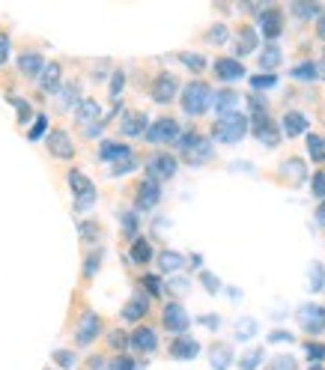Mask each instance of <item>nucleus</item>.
Here are the masks:
<instances>
[{
	"label": "nucleus",
	"instance_id": "f257e3e1",
	"mask_svg": "<svg viewBox=\"0 0 325 370\" xmlns=\"http://www.w3.org/2000/svg\"><path fill=\"white\" fill-rule=\"evenodd\" d=\"M215 102V93L206 81H191V84L182 87V96H179V105L188 116H203L206 111L212 107Z\"/></svg>",
	"mask_w": 325,
	"mask_h": 370
},
{
	"label": "nucleus",
	"instance_id": "f03ea898",
	"mask_svg": "<svg viewBox=\"0 0 325 370\" xmlns=\"http://www.w3.org/2000/svg\"><path fill=\"white\" fill-rule=\"evenodd\" d=\"M251 129V120H248V114H239V111H233V114H224L218 123H215V141L218 143H239L242 138L248 134Z\"/></svg>",
	"mask_w": 325,
	"mask_h": 370
},
{
	"label": "nucleus",
	"instance_id": "7ed1b4c3",
	"mask_svg": "<svg viewBox=\"0 0 325 370\" xmlns=\"http://www.w3.org/2000/svg\"><path fill=\"white\" fill-rule=\"evenodd\" d=\"M179 170V161L176 156H170V152H152V156L147 158V179H152V183H167V179H174Z\"/></svg>",
	"mask_w": 325,
	"mask_h": 370
},
{
	"label": "nucleus",
	"instance_id": "20e7f679",
	"mask_svg": "<svg viewBox=\"0 0 325 370\" xmlns=\"http://www.w3.org/2000/svg\"><path fill=\"white\" fill-rule=\"evenodd\" d=\"M179 93H182V87H179V78L174 75V72H161V75H156V81H152V87H149L152 102H158V105H170Z\"/></svg>",
	"mask_w": 325,
	"mask_h": 370
},
{
	"label": "nucleus",
	"instance_id": "39448f33",
	"mask_svg": "<svg viewBox=\"0 0 325 370\" xmlns=\"http://www.w3.org/2000/svg\"><path fill=\"white\" fill-rule=\"evenodd\" d=\"M69 188L75 194V209H90L96 203V185L81 170H69Z\"/></svg>",
	"mask_w": 325,
	"mask_h": 370
},
{
	"label": "nucleus",
	"instance_id": "423d86ee",
	"mask_svg": "<svg viewBox=\"0 0 325 370\" xmlns=\"http://www.w3.org/2000/svg\"><path fill=\"white\" fill-rule=\"evenodd\" d=\"M179 134H182V129H179V123L174 116H158V120H152V125L147 129L143 138L149 143H176Z\"/></svg>",
	"mask_w": 325,
	"mask_h": 370
},
{
	"label": "nucleus",
	"instance_id": "0eeeda50",
	"mask_svg": "<svg viewBox=\"0 0 325 370\" xmlns=\"http://www.w3.org/2000/svg\"><path fill=\"white\" fill-rule=\"evenodd\" d=\"M295 317H299V326H302L304 335L317 338V335L325 331V308L322 305H302Z\"/></svg>",
	"mask_w": 325,
	"mask_h": 370
},
{
	"label": "nucleus",
	"instance_id": "6e6552de",
	"mask_svg": "<svg viewBox=\"0 0 325 370\" xmlns=\"http://www.w3.org/2000/svg\"><path fill=\"white\" fill-rule=\"evenodd\" d=\"M257 24H260V33H263L269 42L277 39V36L284 33V9H281V6H266V9H260Z\"/></svg>",
	"mask_w": 325,
	"mask_h": 370
},
{
	"label": "nucleus",
	"instance_id": "1a4fd4ad",
	"mask_svg": "<svg viewBox=\"0 0 325 370\" xmlns=\"http://www.w3.org/2000/svg\"><path fill=\"white\" fill-rule=\"evenodd\" d=\"M102 335V317L93 311H84L78 320V329H75V344L78 347H90L93 340Z\"/></svg>",
	"mask_w": 325,
	"mask_h": 370
},
{
	"label": "nucleus",
	"instance_id": "9d476101",
	"mask_svg": "<svg viewBox=\"0 0 325 370\" xmlns=\"http://www.w3.org/2000/svg\"><path fill=\"white\" fill-rule=\"evenodd\" d=\"M45 147H48V152L54 158H63V161L75 158V143H72L66 129H51L48 138H45Z\"/></svg>",
	"mask_w": 325,
	"mask_h": 370
},
{
	"label": "nucleus",
	"instance_id": "9b49d317",
	"mask_svg": "<svg viewBox=\"0 0 325 370\" xmlns=\"http://www.w3.org/2000/svg\"><path fill=\"white\" fill-rule=\"evenodd\" d=\"M161 322H165V329L170 335H185L188 326H191V320H188V314L179 302H170L167 308L161 311Z\"/></svg>",
	"mask_w": 325,
	"mask_h": 370
},
{
	"label": "nucleus",
	"instance_id": "f8f14e48",
	"mask_svg": "<svg viewBox=\"0 0 325 370\" xmlns=\"http://www.w3.org/2000/svg\"><path fill=\"white\" fill-rule=\"evenodd\" d=\"M158 201H161V185L152 183V179H140L138 194H134V206H138L140 212H149L158 206Z\"/></svg>",
	"mask_w": 325,
	"mask_h": 370
},
{
	"label": "nucleus",
	"instance_id": "ddd939ff",
	"mask_svg": "<svg viewBox=\"0 0 325 370\" xmlns=\"http://www.w3.org/2000/svg\"><path fill=\"white\" fill-rule=\"evenodd\" d=\"M170 358H176V362H191V358H197V353H200V344L191 338V335H176L174 340H170Z\"/></svg>",
	"mask_w": 325,
	"mask_h": 370
},
{
	"label": "nucleus",
	"instance_id": "4468645a",
	"mask_svg": "<svg viewBox=\"0 0 325 370\" xmlns=\"http://www.w3.org/2000/svg\"><path fill=\"white\" fill-rule=\"evenodd\" d=\"M212 156H215L212 141L197 138V141L191 143V147H188V150L182 152V161H185V165H191V167H200V165H206V161H212Z\"/></svg>",
	"mask_w": 325,
	"mask_h": 370
},
{
	"label": "nucleus",
	"instance_id": "2eb2a0df",
	"mask_svg": "<svg viewBox=\"0 0 325 370\" xmlns=\"http://www.w3.org/2000/svg\"><path fill=\"white\" fill-rule=\"evenodd\" d=\"M311 129V120L304 116L302 111H286L284 120H281V132L286 134V138H299V134H308Z\"/></svg>",
	"mask_w": 325,
	"mask_h": 370
},
{
	"label": "nucleus",
	"instance_id": "dca6fc26",
	"mask_svg": "<svg viewBox=\"0 0 325 370\" xmlns=\"http://www.w3.org/2000/svg\"><path fill=\"white\" fill-rule=\"evenodd\" d=\"M98 158L114 161V165H123V161L132 158V147L129 143H116V141H102V147H98Z\"/></svg>",
	"mask_w": 325,
	"mask_h": 370
},
{
	"label": "nucleus",
	"instance_id": "f3484780",
	"mask_svg": "<svg viewBox=\"0 0 325 370\" xmlns=\"http://www.w3.org/2000/svg\"><path fill=\"white\" fill-rule=\"evenodd\" d=\"M147 314H149V296L147 293L132 296V299L123 305V320H129V322H140Z\"/></svg>",
	"mask_w": 325,
	"mask_h": 370
},
{
	"label": "nucleus",
	"instance_id": "a211bd4d",
	"mask_svg": "<svg viewBox=\"0 0 325 370\" xmlns=\"http://www.w3.org/2000/svg\"><path fill=\"white\" fill-rule=\"evenodd\" d=\"M158 347V335L149 326H138L132 331V349L134 353H156Z\"/></svg>",
	"mask_w": 325,
	"mask_h": 370
},
{
	"label": "nucleus",
	"instance_id": "6ab92c4d",
	"mask_svg": "<svg viewBox=\"0 0 325 370\" xmlns=\"http://www.w3.org/2000/svg\"><path fill=\"white\" fill-rule=\"evenodd\" d=\"M75 116H78V123H84L93 129V123L102 120V105L96 102V99H78V105H75Z\"/></svg>",
	"mask_w": 325,
	"mask_h": 370
},
{
	"label": "nucleus",
	"instance_id": "aec40b11",
	"mask_svg": "<svg viewBox=\"0 0 325 370\" xmlns=\"http://www.w3.org/2000/svg\"><path fill=\"white\" fill-rule=\"evenodd\" d=\"M147 114L140 111H132V114H123L120 120V132L125 134V138H140V134H147Z\"/></svg>",
	"mask_w": 325,
	"mask_h": 370
},
{
	"label": "nucleus",
	"instance_id": "412c9836",
	"mask_svg": "<svg viewBox=\"0 0 325 370\" xmlns=\"http://www.w3.org/2000/svg\"><path fill=\"white\" fill-rule=\"evenodd\" d=\"M251 132H254V138L260 141V143H266V147H277L281 143V129H277V123L269 116V120H263V123H257V125H251Z\"/></svg>",
	"mask_w": 325,
	"mask_h": 370
},
{
	"label": "nucleus",
	"instance_id": "4be33fe9",
	"mask_svg": "<svg viewBox=\"0 0 325 370\" xmlns=\"http://www.w3.org/2000/svg\"><path fill=\"white\" fill-rule=\"evenodd\" d=\"M215 75L221 81H239L245 78V66L239 63V57H218L215 60Z\"/></svg>",
	"mask_w": 325,
	"mask_h": 370
},
{
	"label": "nucleus",
	"instance_id": "5701e85b",
	"mask_svg": "<svg viewBox=\"0 0 325 370\" xmlns=\"http://www.w3.org/2000/svg\"><path fill=\"white\" fill-rule=\"evenodd\" d=\"M18 72L27 78H39L42 72H45V60H42V54H36V51H24L21 57H18Z\"/></svg>",
	"mask_w": 325,
	"mask_h": 370
},
{
	"label": "nucleus",
	"instance_id": "b1692460",
	"mask_svg": "<svg viewBox=\"0 0 325 370\" xmlns=\"http://www.w3.org/2000/svg\"><path fill=\"white\" fill-rule=\"evenodd\" d=\"M260 48V36L254 27H239V33H236V54L239 57H245V54H254Z\"/></svg>",
	"mask_w": 325,
	"mask_h": 370
},
{
	"label": "nucleus",
	"instance_id": "393cba45",
	"mask_svg": "<svg viewBox=\"0 0 325 370\" xmlns=\"http://www.w3.org/2000/svg\"><path fill=\"white\" fill-rule=\"evenodd\" d=\"M322 9L319 3H313V0H295V3L290 6V12L299 18V21H317V18L322 15Z\"/></svg>",
	"mask_w": 325,
	"mask_h": 370
},
{
	"label": "nucleus",
	"instance_id": "a878e982",
	"mask_svg": "<svg viewBox=\"0 0 325 370\" xmlns=\"http://www.w3.org/2000/svg\"><path fill=\"white\" fill-rule=\"evenodd\" d=\"M284 63V51L277 48V45H266L263 51H260V69L269 72V75H275V69Z\"/></svg>",
	"mask_w": 325,
	"mask_h": 370
},
{
	"label": "nucleus",
	"instance_id": "bb28decb",
	"mask_svg": "<svg viewBox=\"0 0 325 370\" xmlns=\"http://www.w3.org/2000/svg\"><path fill=\"white\" fill-rule=\"evenodd\" d=\"M248 120H251V125L269 120V105H266V99L260 96V93H251L248 96Z\"/></svg>",
	"mask_w": 325,
	"mask_h": 370
},
{
	"label": "nucleus",
	"instance_id": "cd10ccee",
	"mask_svg": "<svg viewBox=\"0 0 325 370\" xmlns=\"http://www.w3.org/2000/svg\"><path fill=\"white\" fill-rule=\"evenodd\" d=\"M212 105H215V111H218L221 116L224 114H233V107L239 105V93H236V90H218Z\"/></svg>",
	"mask_w": 325,
	"mask_h": 370
},
{
	"label": "nucleus",
	"instance_id": "c85d7f7f",
	"mask_svg": "<svg viewBox=\"0 0 325 370\" xmlns=\"http://www.w3.org/2000/svg\"><path fill=\"white\" fill-rule=\"evenodd\" d=\"M60 63H51V66H45V72L39 75V87L42 93H54V90L60 87Z\"/></svg>",
	"mask_w": 325,
	"mask_h": 370
},
{
	"label": "nucleus",
	"instance_id": "c756f323",
	"mask_svg": "<svg viewBox=\"0 0 325 370\" xmlns=\"http://www.w3.org/2000/svg\"><path fill=\"white\" fill-rule=\"evenodd\" d=\"M129 257H132V263H138V266H143V263H149L152 260V245L147 239H134L132 242V251H129Z\"/></svg>",
	"mask_w": 325,
	"mask_h": 370
},
{
	"label": "nucleus",
	"instance_id": "7c9ffc66",
	"mask_svg": "<svg viewBox=\"0 0 325 370\" xmlns=\"http://www.w3.org/2000/svg\"><path fill=\"white\" fill-rule=\"evenodd\" d=\"M290 75L295 81H319L322 78V66L319 63H299V66H293Z\"/></svg>",
	"mask_w": 325,
	"mask_h": 370
},
{
	"label": "nucleus",
	"instance_id": "2f4dec72",
	"mask_svg": "<svg viewBox=\"0 0 325 370\" xmlns=\"http://www.w3.org/2000/svg\"><path fill=\"white\" fill-rule=\"evenodd\" d=\"M185 266V257L176 254V251H161L158 254V269L161 272H179Z\"/></svg>",
	"mask_w": 325,
	"mask_h": 370
},
{
	"label": "nucleus",
	"instance_id": "473e14b6",
	"mask_svg": "<svg viewBox=\"0 0 325 370\" xmlns=\"http://www.w3.org/2000/svg\"><path fill=\"white\" fill-rule=\"evenodd\" d=\"M176 60L182 63V66H185L188 72H203V69H206V57H203V54L182 51V54H176Z\"/></svg>",
	"mask_w": 325,
	"mask_h": 370
},
{
	"label": "nucleus",
	"instance_id": "72a5a7b5",
	"mask_svg": "<svg viewBox=\"0 0 325 370\" xmlns=\"http://www.w3.org/2000/svg\"><path fill=\"white\" fill-rule=\"evenodd\" d=\"M308 152L317 165H322L325 161V138L322 134H308Z\"/></svg>",
	"mask_w": 325,
	"mask_h": 370
},
{
	"label": "nucleus",
	"instance_id": "f704fd0d",
	"mask_svg": "<svg viewBox=\"0 0 325 370\" xmlns=\"http://www.w3.org/2000/svg\"><path fill=\"white\" fill-rule=\"evenodd\" d=\"M230 358H233V353H230L227 344H215L212 347V367L215 370H224V367L230 364Z\"/></svg>",
	"mask_w": 325,
	"mask_h": 370
},
{
	"label": "nucleus",
	"instance_id": "c9c22d12",
	"mask_svg": "<svg viewBox=\"0 0 325 370\" xmlns=\"http://www.w3.org/2000/svg\"><path fill=\"white\" fill-rule=\"evenodd\" d=\"M281 167H284V174L290 176L293 183H302V179H304V161L302 158H286Z\"/></svg>",
	"mask_w": 325,
	"mask_h": 370
},
{
	"label": "nucleus",
	"instance_id": "e433bc0d",
	"mask_svg": "<svg viewBox=\"0 0 325 370\" xmlns=\"http://www.w3.org/2000/svg\"><path fill=\"white\" fill-rule=\"evenodd\" d=\"M266 370H299V362L293 356H275L272 362L266 364Z\"/></svg>",
	"mask_w": 325,
	"mask_h": 370
},
{
	"label": "nucleus",
	"instance_id": "4c0bfd02",
	"mask_svg": "<svg viewBox=\"0 0 325 370\" xmlns=\"http://www.w3.org/2000/svg\"><path fill=\"white\" fill-rule=\"evenodd\" d=\"M227 24H212L209 30H206V42H212V45H224L227 42Z\"/></svg>",
	"mask_w": 325,
	"mask_h": 370
},
{
	"label": "nucleus",
	"instance_id": "58836bf2",
	"mask_svg": "<svg viewBox=\"0 0 325 370\" xmlns=\"http://www.w3.org/2000/svg\"><path fill=\"white\" fill-rule=\"evenodd\" d=\"M78 230H81V239L84 242H96L98 236H102V227H98L96 221H81Z\"/></svg>",
	"mask_w": 325,
	"mask_h": 370
},
{
	"label": "nucleus",
	"instance_id": "ea45409f",
	"mask_svg": "<svg viewBox=\"0 0 325 370\" xmlns=\"http://www.w3.org/2000/svg\"><path fill=\"white\" fill-rule=\"evenodd\" d=\"M304 353H308L311 364H322V362H325V344H317V340H308V344H304Z\"/></svg>",
	"mask_w": 325,
	"mask_h": 370
},
{
	"label": "nucleus",
	"instance_id": "a19ab883",
	"mask_svg": "<svg viewBox=\"0 0 325 370\" xmlns=\"http://www.w3.org/2000/svg\"><path fill=\"white\" fill-rule=\"evenodd\" d=\"M107 344H111V349H116V353H120V349H125V347H132V335H125V331H111V335H107Z\"/></svg>",
	"mask_w": 325,
	"mask_h": 370
},
{
	"label": "nucleus",
	"instance_id": "79ce46f5",
	"mask_svg": "<svg viewBox=\"0 0 325 370\" xmlns=\"http://www.w3.org/2000/svg\"><path fill=\"white\" fill-rule=\"evenodd\" d=\"M311 192H313V197L322 203L325 201V170H317V174L311 176Z\"/></svg>",
	"mask_w": 325,
	"mask_h": 370
},
{
	"label": "nucleus",
	"instance_id": "37998d69",
	"mask_svg": "<svg viewBox=\"0 0 325 370\" xmlns=\"http://www.w3.org/2000/svg\"><path fill=\"white\" fill-rule=\"evenodd\" d=\"M140 287H143V293L147 296H161V278H156V275H143Z\"/></svg>",
	"mask_w": 325,
	"mask_h": 370
},
{
	"label": "nucleus",
	"instance_id": "c03bdc74",
	"mask_svg": "<svg viewBox=\"0 0 325 370\" xmlns=\"http://www.w3.org/2000/svg\"><path fill=\"white\" fill-rule=\"evenodd\" d=\"M123 230L132 236V242L138 239V215H134V212H125V215H123Z\"/></svg>",
	"mask_w": 325,
	"mask_h": 370
},
{
	"label": "nucleus",
	"instance_id": "a18cd8bd",
	"mask_svg": "<svg viewBox=\"0 0 325 370\" xmlns=\"http://www.w3.org/2000/svg\"><path fill=\"white\" fill-rule=\"evenodd\" d=\"M275 84H277L275 75H254V78H251V87H254V90H269Z\"/></svg>",
	"mask_w": 325,
	"mask_h": 370
},
{
	"label": "nucleus",
	"instance_id": "49530a36",
	"mask_svg": "<svg viewBox=\"0 0 325 370\" xmlns=\"http://www.w3.org/2000/svg\"><path fill=\"white\" fill-rule=\"evenodd\" d=\"M123 84H125V75H123V72H114V78H111V99H114V102H120Z\"/></svg>",
	"mask_w": 325,
	"mask_h": 370
},
{
	"label": "nucleus",
	"instance_id": "de8ad7c7",
	"mask_svg": "<svg viewBox=\"0 0 325 370\" xmlns=\"http://www.w3.org/2000/svg\"><path fill=\"white\" fill-rule=\"evenodd\" d=\"M75 84H66V87H60V107H69L72 102H75ZM78 105V102H75Z\"/></svg>",
	"mask_w": 325,
	"mask_h": 370
},
{
	"label": "nucleus",
	"instance_id": "09e8293b",
	"mask_svg": "<svg viewBox=\"0 0 325 370\" xmlns=\"http://www.w3.org/2000/svg\"><path fill=\"white\" fill-rule=\"evenodd\" d=\"M325 287V272H322V266H313L311 269V290L317 293V290H322Z\"/></svg>",
	"mask_w": 325,
	"mask_h": 370
},
{
	"label": "nucleus",
	"instance_id": "8fccbe9b",
	"mask_svg": "<svg viewBox=\"0 0 325 370\" xmlns=\"http://www.w3.org/2000/svg\"><path fill=\"white\" fill-rule=\"evenodd\" d=\"M98 266H102V251H96V254H90V257H87V266H84V275H87V278H93Z\"/></svg>",
	"mask_w": 325,
	"mask_h": 370
},
{
	"label": "nucleus",
	"instance_id": "3c124183",
	"mask_svg": "<svg viewBox=\"0 0 325 370\" xmlns=\"http://www.w3.org/2000/svg\"><path fill=\"white\" fill-rule=\"evenodd\" d=\"M12 105L18 107V123H24V125L30 123V114H33V111H30V105L21 102V99H12Z\"/></svg>",
	"mask_w": 325,
	"mask_h": 370
},
{
	"label": "nucleus",
	"instance_id": "603ef678",
	"mask_svg": "<svg viewBox=\"0 0 325 370\" xmlns=\"http://www.w3.org/2000/svg\"><path fill=\"white\" fill-rule=\"evenodd\" d=\"M54 358H57L60 367H72V364H75V353H69V349H60V353H54Z\"/></svg>",
	"mask_w": 325,
	"mask_h": 370
},
{
	"label": "nucleus",
	"instance_id": "864d4df0",
	"mask_svg": "<svg viewBox=\"0 0 325 370\" xmlns=\"http://www.w3.org/2000/svg\"><path fill=\"white\" fill-rule=\"evenodd\" d=\"M45 116H36V123H33V129H30V141H39L42 138V132H45Z\"/></svg>",
	"mask_w": 325,
	"mask_h": 370
},
{
	"label": "nucleus",
	"instance_id": "5fc2aeb1",
	"mask_svg": "<svg viewBox=\"0 0 325 370\" xmlns=\"http://www.w3.org/2000/svg\"><path fill=\"white\" fill-rule=\"evenodd\" d=\"M200 281L206 284V290H209V293H218V287H221V284H218V278H215V275L203 272V275H200Z\"/></svg>",
	"mask_w": 325,
	"mask_h": 370
},
{
	"label": "nucleus",
	"instance_id": "6e6d98bb",
	"mask_svg": "<svg viewBox=\"0 0 325 370\" xmlns=\"http://www.w3.org/2000/svg\"><path fill=\"white\" fill-rule=\"evenodd\" d=\"M260 356H263L260 349H254V353H248V356H245V362H242V370H254V367H257V362H260Z\"/></svg>",
	"mask_w": 325,
	"mask_h": 370
},
{
	"label": "nucleus",
	"instance_id": "4d7b16f0",
	"mask_svg": "<svg viewBox=\"0 0 325 370\" xmlns=\"http://www.w3.org/2000/svg\"><path fill=\"white\" fill-rule=\"evenodd\" d=\"M138 165H134V158H129V161H123V165H116L114 167V176H120V174H129V170H134Z\"/></svg>",
	"mask_w": 325,
	"mask_h": 370
},
{
	"label": "nucleus",
	"instance_id": "13d9d810",
	"mask_svg": "<svg viewBox=\"0 0 325 370\" xmlns=\"http://www.w3.org/2000/svg\"><path fill=\"white\" fill-rule=\"evenodd\" d=\"M6 57H9V39L6 36H0V66L6 63Z\"/></svg>",
	"mask_w": 325,
	"mask_h": 370
},
{
	"label": "nucleus",
	"instance_id": "bf43d9fd",
	"mask_svg": "<svg viewBox=\"0 0 325 370\" xmlns=\"http://www.w3.org/2000/svg\"><path fill=\"white\" fill-rule=\"evenodd\" d=\"M317 36H319V39H325V9H322V15L317 18Z\"/></svg>",
	"mask_w": 325,
	"mask_h": 370
},
{
	"label": "nucleus",
	"instance_id": "052dcab7",
	"mask_svg": "<svg viewBox=\"0 0 325 370\" xmlns=\"http://www.w3.org/2000/svg\"><path fill=\"white\" fill-rule=\"evenodd\" d=\"M313 215H317V224H319V227H325V201L317 206V212H313Z\"/></svg>",
	"mask_w": 325,
	"mask_h": 370
},
{
	"label": "nucleus",
	"instance_id": "680f3d73",
	"mask_svg": "<svg viewBox=\"0 0 325 370\" xmlns=\"http://www.w3.org/2000/svg\"><path fill=\"white\" fill-rule=\"evenodd\" d=\"M319 66H322V75H325V48H322V63H319Z\"/></svg>",
	"mask_w": 325,
	"mask_h": 370
},
{
	"label": "nucleus",
	"instance_id": "e2e57ef3",
	"mask_svg": "<svg viewBox=\"0 0 325 370\" xmlns=\"http://www.w3.org/2000/svg\"><path fill=\"white\" fill-rule=\"evenodd\" d=\"M308 370H325V367H322V364H311Z\"/></svg>",
	"mask_w": 325,
	"mask_h": 370
},
{
	"label": "nucleus",
	"instance_id": "0e129e2a",
	"mask_svg": "<svg viewBox=\"0 0 325 370\" xmlns=\"http://www.w3.org/2000/svg\"><path fill=\"white\" fill-rule=\"evenodd\" d=\"M132 370H147V367H143V364H140V362H138V364H134V367H132Z\"/></svg>",
	"mask_w": 325,
	"mask_h": 370
}]
</instances>
